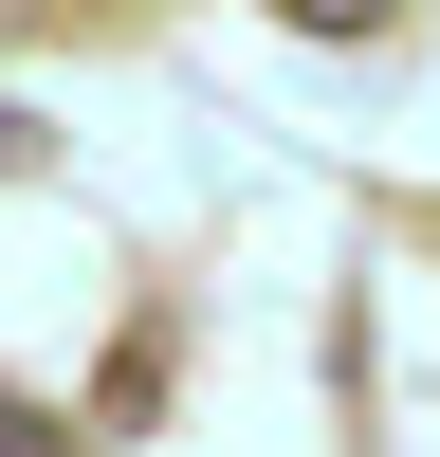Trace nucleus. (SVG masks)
Segmentation results:
<instances>
[{"label": "nucleus", "mask_w": 440, "mask_h": 457, "mask_svg": "<svg viewBox=\"0 0 440 457\" xmlns=\"http://www.w3.org/2000/svg\"><path fill=\"white\" fill-rule=\"evenodd\" d=\"M275 19H312V37H367V19H385V0H275Z\"/></svg>", "instance_id": "f257e3e1"}, {"label": "nucleus", "mask_w": 440, "mask_h": 457, "mask_svg": "<svg viewBox=\"0 0 440 457\" xmlns=\"http://www.w3.org/2000/svg\"><path fill=\"white\" fill-rule=\"evenodd\" d=\"M0 457H55V439H37V421H0Z\"/></svg>", "instance_id": "f03ea898"}]
</instances>
